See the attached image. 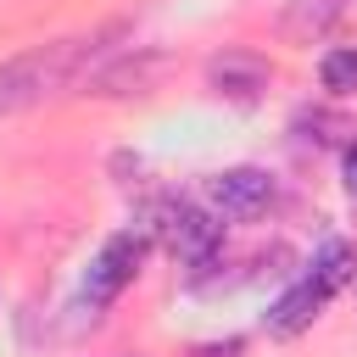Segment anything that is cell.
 I'll list each match as a JSON object with an SVG mask.
<instances>
[{
	"label": "cell",
	"mask_w": 357,
	"mask_h": 357,
	"mask_svg": "<svg viewBox=\"0 0 357 357\" xmlns=\"http://www.w3.org/2000/svg\"><path fill=\"white\" fill-rule=\"evenodd\" d=\"M100 50H106V39H56V45H33V50L0 61V117L50 100L73 78H84Z\"/></svg>",
	"instance_id": "cell-1"
},
{
	"label": "cell",
	"mask_w": 357,
	"mask_h": 357,
	"mask_svg": "<svg viewBox=\"0 0 357 357\" xmlns=\"http://www.w3.org/2000/svg\"><path fill=\"white\" fill-rule=\"evenodd\" d=\"M139 262H145V234H112L106 245H100V257L89 262V279H84V301L89 307H106V301H117L128 284H134V273H139Z\"/></svg>",
	"instance_id": "cell-2"
},
{
	"label": "cell",
	"mask_w": 357,
	"mask_h": 357,
	"mask_svg": "<svg viewBox=\"0 0 357 357\" xmlns=\"http://www.w3.org/2000/svg\"><path fill=\"white\" fill-rule=\"evenodd\" d=\"M206 195H212V206L223 218H257L273 201V178L262 167H229V173H218L206 184Z\"/></svg>",
	"instance_id": "cell-3"
},
{
	"label": "cell",
	"mask_w": 357,
	"mask_h": 357,
	"mask_svg": "<svg viewBox=\"0 0 357 357\" xmlns=\"http://www.w3.org/2000/svg\"><path fill=\"white\" fill-rule=\"evenodd\" d=\"M162 229H167L173 257L190 262V268H206V262L218 257V245H223V223H218L212 212H173Z\"/></svg>",
	"instance_id": "cell-4"
},
{
	"label": "cell",
	"mask_w": 357,
	"mask_h": 357,
	"mask_svg": "<svg viewBox=\"0 0 357 357\" xmlns=\"http://www.w3.org/2000/svg\"><path fill=\"white\" fill-rule=\"evenodd\" d=\"M206 78H212V89L218 95H229V100H257L262 89H268V61L262 56H245V50H229V56H218L212 67H206Z\"/></svg>",
	"instance_id": "cell-5"
},
{
	"label": "cell",
	"mask_w": 357,
	"mask_h": 357,
	"mask_svg": "<svg viewBox=\"0 0 357 357\" xmlns=\"http://www.w3.org/2000/svg\"><path fill=\"white\" fill-rule=\"evenodd\" d=\"M324 301H329V290H324L318 279H301L296 290H284V296L268 307V335H301V329L324 312Z\"/></svg>",
	"instance_id": "cell-6"
},
{
	"label": "cell",
	"mask_w": 357,
	"mask_h": 357,
	"mask_svg": "<svg viewBox=\"0 0 357 357\" xmlns=\"http://www.w3.org/2000/svg\"><path fill=\"white\" fill-rule=\"evenodd\" d=\"M340 6H346V0H290V6H284V33H290V39H318V33L340 17Z\"/></svg>",
	"instance_id": "cell-7"
},
{
	"label": "cell",
	"mask_w": 357,
	"mask_h": 357,
	"mask_svg": "<svg viewBox=\"0 0 357 357\" xmlns=\"http://www.w3.org/2000/svg\"><path fill=\"white\" fill-rule=\"evenodd\" d=\"M318 78H324V89H329V95H351V89H357V45L329 50V56H324V67H318Z\"/></svg>",
	"instance_id": "cell-8"
},
{
	"label": "cell",
	"mask_w": 357,
	"mask_h": 357,
	"mask_svg": "<svg viewBox=\"0 0 357 357\" xmlns=\"http://www.w3.org/2000/svg\"><path fill=\"white\" fill-rule=\"evenodd\" d=\"M312 279H318V284H324V290L335 296V290H340V284L351 279V251H346L340 240H335V245H324V257H318V268H312Z\"/></svg>",
	"instance_id": "cell-9"
},
{
	"label": "cell",
	"mask_w": 357,
	"mask_h": 357,
	"mask_svg": "<svg viewBox=\"0 0 357 357\" xmlns=\"http://www.w3.org/2000/svg\"><path fill=\"white\" fill-rule=\"evenodd\" d=\"M346 195L357 201V139L346 145Z\"/></svg>",
	"instance_id": "cell-10"
}]
</instances>
